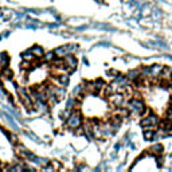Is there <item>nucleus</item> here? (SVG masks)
<instances>
[{
  "label": "nucleus",
  "mask_w": 172,
  "mask_h": 172,
  "mask_svg": "<svg viewBox=\"0 0 172 172\" xmlns=\"http://www.w3.org/2000/svg\"><path fill=\"white\" fill-rule=\"evenodd\" d=\"M75 104H77L75 98H74V97H71V98L67 101V104H66V109H69V110H73V109L75 108Z\"/></svg>",
  "instance_id": "nucleus-19"
},
{
  "label": "nucleus",
  "mask_w": 172,
  "mask_h": 172,
  "mask_svg": "<svg viewBox=\"0 0 172 172\" xmlns=\"http://www.w3.org/2000/svg\"><path fill=\"white\" fill-rule=\"evenodd\" d=\"M28 153H30V151H28V149L23 144H18V145H16V155H18L19 157L27 159V155Z\"/></svg>",
  "instance_id": "nucleus-7"
},
{
  "label": "nucleus",
  "mask_w": 172,
  "mask_h": 172,
  "mask_svg": "<svg viewBox=\"0 0 172 172\" xmlns=\"http://www.w3.org/2000/svg\"><path fill=\"white\" fill-rule=\"evenodd\" d=\"M156 136V129H151V128H148V129L144 130V139L148 141H152Z\"/></svg>",
  "instance_id": "nucleus-12"
},
{
  "label": "nucleus",
  "mask_w": 172,
  "mask_h": 172,
  "mask_svg": "<svg viewBox=\"0 0 172 172\" xmlns=\"http://www.w3.org/2000/svg\"><path fill=\"white\" fill-rule=\"evenodd\" d=\"M10 63V56L7 53H0V66L1 67H7Z\"/></svg>",
  "instance_id": "nucleus-13"
},
{
  "label": "nucleus",
  "mask_w": 172,
  "mask_h": 172,
  "mask_svg": "<svg viewBox=\"0 0 172 172\" xmlns=\"http://www.w3.org/2000/svg\"><path fill=\"white\" fill-rule=\"evenodd\" d=\"M63 63H65V67H66V71H69V73H73L75 69H77V59H75V56L73 55V54H69V55H66L63 58Z\"/></svg>",
  "instance_id": "nucleus-6"
},
{
  "label": "nucleus",
  "mask_w": 172,
  "mask_h": 172,
  "mask_svg": "<svg viewBox=\"0 0 172 172\" xmlns=\"http://www.w3.org/2000/svg\"><path fill=\"white\" fill-rule=\"evenodd\" d=\"M30 51H31V53L34 54L36 58H43V55H45V51H43V49L40 47V46H38V45L32 46L31 49H30Z\"/></svg>",
  "instance_id": "nucleus-9"
},
{
  "label": "nucleus",
  "mask_w": 172,
  "mask_h": 172,
  "mask_svg": "<svg viewBox=\"0 0 172 172\" xmlns=\"http://www.w3.org/2000/svg\"><path fill=\"white\" fill-rule=\"evenodd\" d=\"M77 49H78V46L74 45V43L66 45V46H61V47L55 49V55L58 56V58H65V56L69 55V54H73Z\"/></svg>",
  "instance_id": "nucleus-4"
},
{
  "label": "nucleus",
  "mask_w": 172,
  "mask_h": 172,
  "mask_svg": "<svg viewBox=\"0 0 172 172\" xmlns=\"http://www.w3.org/2000/svg\"><path fill=\"white\" fill-rule=\"evenodd\" d=\"M56 81H58V85H61V86H66L70 82V75L69 74H61V75L56 77Z\"/></svg>",
  "instance_id": "nucleus-8"
},
{
  "label": "nucleus",
  "mask_w": 172,
  "mask_h": 172,
  "mask_svg": "<svg viewBox=\"0 0 172 172\" xmlns=\"http://www.w3.org/2000/svg\"><path fill=\"white\" fill-rule=\"evenodd\" d=\"M94 86H95V90L100 91L105 88V82L102 81V79H97V81H94Z\"/></svg>",
  "instance_id": "nucleus-18"
},
{
  "label": "nucleus",
  "mask_w": 172,
  "mask_h": 172,
  "mask_svg": "<svg viewBox=\"0 0 172 172\" xmlns=\"http://www.w3.org/2000/svg\"><path fill=\"white\" fill-rule=\"evenodd\" d=\"M1 15H3V11H1V8H0V16H1Z\"/></svg>",
  "instance_id": "nucleus-23"
},
{
  "label": "nucleus",
  "mask_w": 172,
  "mask_h": 172,
  "mask_svg": "<svg viewBox=\"0 0 172 172\" xmlns=\"http://www.w3.org/2000/svg\"><path fill=\"white\" fill-rule=\"evenodd\" d=\"M159 123H160V120H159V117L156 116V114L148 113L147 116L141 120V127L145 128V129H148V128L153 129V128H156V125H157Z\"/></svg>",
  "instance_id": "nucleus-3"
},
{
  "label": "nucleus",
  "mask_w": 172,
  "mask_h": 172,
  "mask_svg": "<svg viewBox=\"0 0 172 172\" xmlns=\"http://www.w3.org/2000/svg\"><path fill=\"white\" fill-rule=\"evenodd\" d=\"M66 125H67V128H71V129H78V128L82 125L81 113L78 112V110L71 112V114L69 116V118L66 120Z\"/></svg>",
  "instance_id": "nucleus-2"
},
{
  "label": "nucleus",
  "mask_w": 172,
  "mask_h": 172,
  "mask_svg": "<svg viewBox=\"0 0 172 172\" xmlns=\"http://www.w3.org/2000/svg\"><path fill=\"white\" fill-rule=\"evenodd\" d=\"M22 58H23V61H28V62H32V61L35 59L36 56L34 55V54L28 50V51H24V53H22Z\"/></svg>",
  "instance_id": "nucleus-14"
},
{
  "label": "nucleus",
  "mask_w": 172,
  "mask_h": 172,
  "mask_svg": "<svg viewBox=\"0 0 172 172\" xmlns=\"http://www.w3.org/2000/svg\"><path fill=\"white\" fill-rule=\"evenodd\" d=\"M163 145H160V144H155V145H152L151 148H149V153H152V155H155V156H157V155H162L163 153Z\"/></svg>",
  "instance_id": "nucleus-11"
},
{
  "label": "nucleus",
  "mask_w": 172,
  "mask_h": 172,
  "mask_svg": "<svg viewBox=\"0 0 172 172\" xmlns=\"http://www.w3.org/2000/svg\"><path fill=\"white\" fill-rule=\"evenodd\" d=\"M160 12H159V10H153V16L155 18H160Z\"/></svg>",
  "instance_id": "nucleus-22"
},
{
  "label": "nucleus",
  "mask_w": 172,
  "mask_h": 172,
  "mask_svg": "<svg viewBox=\"0 0 172 172\" xmlns=\"http://www.w3.org/2000/svg\"><path fill=\"white\" fill-rule=\"evenodd\" d=\"M127 77H128V79L129 81H137V79H140L141 78V73H140V70H130L129 73L127 74Z\"/></svg>",
  "instance_id": "nucleus-10"
},
{
  "label": "nucleus",
  "mask_w": 172,
  "mask_h": 172,
  "mask_svg": "<svg viewBox=\"0 0 172 172\" xmlns=\"http://www.w3.org/2000/svg\"><path fill=\"white\" fill-rule=\"evenodd\" d=\"M167 120H168L169 123H172V108H171V110L168 112V114H167Z\"/></svg>",
  "instance_id": "nucleus-21"
},
{
  "label": "nucleus",
  "mask_w": 172,
  "mask_h": 172,
  "mask_svg": "<svg viewBox=\"0 0 172 172\" xmlns=\"http://www.w3.org/2000/svg\"><path fill=\"white\" fill-rule=\"evenodd\" d=\"M4 117H6V118H7L8 124H10V125H11V127H12V128H14V129H16V130H18V129H19V127H18V124L15 123V121H14V118H12V117H11V116H10V114H8V113H4Z\"/></svg>",
  "instance_id": "nucleus-16"
},
{
  "label": "nucleus",
  "mask_w": 172,
  "mask_h": 172,
  "mask_svg": "<svg viewBox=\"0 0 172 172\" xmlns=\"http://www.w3.org/2000/svg\"><path fill=\"white\" fill-rule=\"evenodd\" d=\"M109 100L112 102V105L116 106V108H121V106L127 105V97H125V94H123V93L114 91V93H112V94L109 95Z\"/></svg>",
  "instance_id": "nucleus-5"
},
{
  "label": "nucleus",
  "mask_w": 172,
  "mask_h": 172,
  "mask_svg": "<svg viewBox=\"0 0 172 172\" xmlns=\"http://www.w3.org/2000/svg\"><path fill=\"white\" fill-rule=\"evenodd\" d=\"M127 108L129 109L130 113H134V114H143L145 110L144 102L141 101L140 98H132L127 104Z\"/></svg>",
  "instance_id": "nucleus-1"
},
{
  "label": "nucleus",
  "mask_w": 172,
  "mask_h": 172,
  "mask_svg": "<svg viewBox=\"0 0 172 172\" xmlns=\"http://www.w3.org/2000/svg\"><path fill=\"white\" fill-rule=\"evenodd\" d=\"M55 51H49V53H45V55H43V59L46 61V62H53L54 59H55Z\"/></svg>",
  "instance_id": "nucleus-15"
},
{
  "label": "nucleus",
  "mask_w": 172,
  "mask_h": 172,
  "mask_svg": "<svg viewBox=\"0 0 172 172\" xmlns=\"http://www.w3.org/2000/svg\"><path fill=\"white\" fill-rule=\"evenodd\" d=\"M1 75H3L4 78H7V79H11L14 74H12V71H11L10 69H8V66H7V67H4V69H3V71H1Z\"/></svg>",
  "instance_id": "nucleus-17"
},
{
  "label": "nucleus",
  "mask_w": 172,
  "mask_h": 172,
  "mask_svg": "<svg viewBox=\"0 0 172 172\" xmlns=\"http://www.w3.org/2000/svg\"><path fill=\"white\" fill-rule=\"evenodd\" d=\"M82 91H85L84 90V85H78L77 88L74 89V94L75 95H79V97H81V93Z\"/></svg>",
  "instance_id": "nucleus-20"
}]
</instances>
